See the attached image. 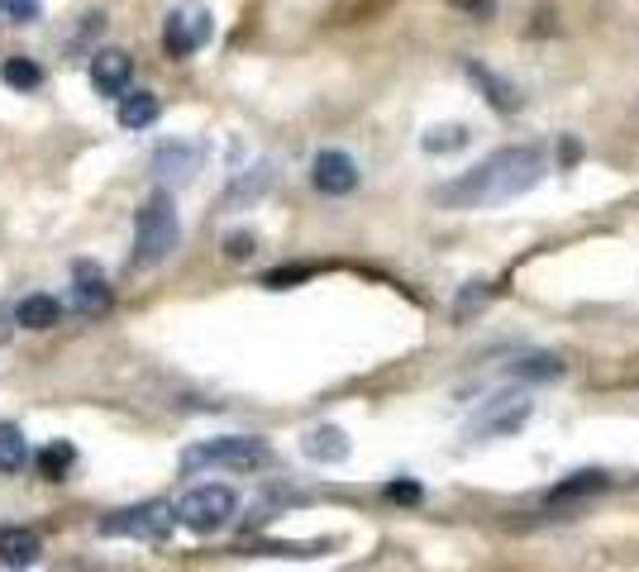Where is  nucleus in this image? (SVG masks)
<instances>
[{
	"instance_id": "nucleus-1",
	"label": "nucleus",
	"mask_w": 639,
	"mask_h": 572,
	"mask_svg": "<svg viewBox=\"0 0 639 572\" xmlns=\"http://www.w3.org/2000/svg\"><path fill=\"white\" fill-rule=\"evenodd\" d=\"M549 162L540 148H501L486 162H478L473 172L444 181L434 200H440L444 210H482V206H507V200L534 191L544 181Z\"/></svg>"
},
{
	"instance_id": "nucleus-2",
	"label": "nucleus",
	"mask_w": 639,
	"mask_h": 572,
	"mask_svg": "<svg viewBox=\"0 0 639 572\" xmlns=\"http://www.w3.org/2000/svg\"><path fill=\"white\" fill-rule=\"evenodd\" d=\"M177 239H181V225H177L173 196L167 191L148 196L139 215H134V267H158L163 258H173Z\"/></svg>"
},
{
	"instance_id": "nucleus-3",
	"label": "nucleus",
	"mask_w": 639,
	"mask_h": 572,
	"mask_svg": "<svg viewBox=\"0 0 639 572\" xmlns=\"http://www.w3.org/2000/svg\"><path fill=\"white\" fill-rule=\"evenodd\" d=\"M267 463V444L254 434H229V440H210L181 453V467L196 473V467H229V473H258Z\"/></svg>"
},
{
	"instance_id": "nucleus-4",
	"label": "nucleus",
	"mask_w": 639,
	"mask_h": 572,
	"mask_svg": "<svg viewBox=\"0 0 639 572\" xmlns=\"http://www.w3.org/2000/svg\"><path fill=\"white\" fill-rule=\"evenodd\" d=\"M234 511H239V496H234L229 486H220V482H210V486H191V492L173 506L177 525H187L191 534H215V530H225Z\"/></svg>"
},
{
	"instance_id": "nucleus-5",
	"label": "nucleus",
	"mask_w": 639,
	"mask_h": 572,
	"mask_svg": "<svg viewBox=\"0 0 639 572\" xmlns=\"http://www.w3.org/2000/svg\"><path fill=\"white\" fill-rule=\"evenodd\" d=\"M177 515L173 506H163V501H144V506H129V511H115L100 520V534L106 540H144V544H163L167 534H173Z\"/></svg>"
},
{
	"instance_id": "nucleus-6",
	"label": "nucleus",
	"mask_w": 639,
	"mask_h": 572,
	"mask_svg": "<svg viewBox=\"0 0 639 572\" xmlns=\"http://www.w3.org/2000/svg\"><path fill=\"white\" fill-rule=\"evenodd\" d=\"M534 401L525 392H501L492 401H482L478 415L468 420V440L473 444H486V440H507V434H515L520 425L530 420Z\"/></svg>"
},
{
	"instance_id": "nucleus-7",
	"label": "nucleus",
	"mask_w": 639,
	"mask_h": 572,
	"mask_svg": "<svg viewBox=\"0 0 639 572\" xmlns=\"http://www.w3.org/2000/svg\"><path fill=\"white\" fill-rule=\"evenodd\" d=\"M210 33H215V24H210L206 6H177L163 24V48H167V58H191L210 43Z\"/></svg>"
},
{
	"instance_id": "nucleus-8",
	"label": "nucleus",
	"mask_w": 639,
	"mask_h": 572,
	"mask_svg": "<svg viewBox=\"0 0 639 572\" xmlns=\"http://www.w3.org/2000/svg\"><path fill=\"white\" fill-rule=\"evenodd\" d=\"M311 181H315V191H325V196H348L358 187V162H353L344 148H320Z\"/></svg>"
},
{
	"instance_id": "nucleus-9",
	"label": "nucleus",
	"mask_w": 639,
	"mask_h": 572,
	"mask_svg": "<svg viewBox=\"0 0 639 572\" xmlns=\"http://www.w3.org/2000/svg\"><path fill=\"white\" fill-rule=\"evenodd\" d=\"M110 300H115V292H110L106 273H100L96 263H77L72 267V306L81 315H106Z\"/></svg>"
},
{
	"instance_id": "nucleus-10",
	"label": "nucleus",
	"mask_w": 639,
	"mask_h": 572,
	"mask_svg": "<svg viewBox=\"0 0 639 572\" xmlns=\"http://www.w3.org/2000/svg\"><path fill=\"white\" fill-rule=\"evenodd\" d=\"M129 77H134V58L120 53V48H100V53L91 58V87L100 96H125Z\"/></svg>"
},
{
	"instance_id": "nucleus-11",
	"label": "nucleus",
	"mask_w": 639,
	"mask_h": 572,
	"mask_svg": "<svg viewBox=\"0 0 639 572\" xmlns=\"http://www.w3.org/2000/svg\"><path fill=\"white\" fill-rule=\"evenodd\" d=\"M43 553L39 530H24V525H0V563L6 568H33Z\"/></svg>"
},
{
	"instance_id": "nucleus-12",
	"label": "nucleus",
	"mask_w": 639,
	"mask_h": 572,
	"mask_svg": "<svg viewBox=\"0 0 639 572\" xmlns=\"http://www.w3.org/2000/svg\"><path fill=\"white\" fill-rule=\"evenodd\" d=\"M301 448H306V458H315V463H344L348 458V434L334 430V425H315L306 440H301Z\"/></svg>"
},
{
	"instance_id": "nucleus-13",
	"label": "nucleus",
	"mask_w": 639,
	"mask_h": 572,
	"mask_svg": "<svg viewBox=\"0 0 639 572\" xmlns=\"http://www.w3.org/2000/svg\"><path fill=\"white\" fill-rule=\"evenodd\" d=\"M163 115V100L154 91H125L120 100V125L125 129H148Z\"/></svg>"
},
{
	"instance_id": "nucleus-14",
	"label": "nucleus",
	"mask_w": 639,
	"mask_h": 572,
	"mask_svg": "<svg viewBox=\"0 0 639 572\" xmlns=\"http://www.w3.org/2000/svg\"><path fill=\"white\" fill-rule=\"evenodd\" d=\"M58 315H62V306H58L53 296H24L20 306H14V325H24V329H53Z\"/></svg>"
},
{
	"instance_id": "nucleus-15",
	"label": "nucleus",
	"mask_w": 639,
	"mask_h": 572,
	"mask_svg": "<svg viewBox=\"0 0 639 572\" xmlns=\"http://www.w3.org/2000/svg\"><path fill=\"white\" fill-rule=\"evenodd\" d=\"M196 162H200V148H191V144H173V148H163V154L154 158V167L167 181H187L196 172Z\"/></svg>"
},
{
	"instance_id": "nucleus-16",
	"label": "nucleus",
	"mask_w": 639,
	"mask_h": 572,
	"mask_svg": "<svg viewBox=\"0 0 639 572\" xmlns=\"http://www.w3.org/2000/svg\"><path fill=\"white\" fill-rule=\"evenodd\" d=\"M72 463H77V448L67 444V440L39 448V458H33V467H39V477H48V482H62L67 473H72Z\"/></svg>"
},
{
	"instance_id": "nucleus-17",
	"label": "nucleus",
	"mask_w": 639,
	"mask_h": 572,
	"mask_svg": "<svg viewBox=\"0 0 639 572\" xmlns=\"http://www.w3.org/2000/svg\"><path fill=\"white\" fill-rule=\"evenodd\" d=\"M0 77H6V87H14V91H39L43 87V67L33 58H6L0 62Z\"/></svg>"
},
{
	"instance_id": "nucleus-18",
	"label": "nucleus",
	"mask_w": 639,
	"mask_h": 572,
	"mask_svg": "<svg viewBox=\"0 0 639 572\" xmlns=\"http://www.w3.org/2000/svg\"><path fill=\"white\" fill-rule=\"evenodd\" d=\"M468 77H473V81H478V87L486 91V100H492V106H497V110H515V106H520V96H515V87H507V81H501V77H492V72H486V67H478V62H468Z\"/></svg>"
},
{
	"instance_id": "nucleus-19",
	"label": "nucleus",
	"mask_w": 639,
	"mask_h": 572,
	"mask_svg": "<svg viewBox=\"0 0 639 572\" xmlns=\"http://www.w3.org/2000/svg\"><path fill=\"white\" fill-rule=\"evenodd\" d=\"M24 463H29V444L20 425H0V473H20Z\"/></svg>"
},
{
	"instance_id": "nucleus-20",
	"label": "nucleus",
	"mask_w": 639,
	"mask_h": 572,
	"mask_svg": "<svg viewBox=\"0 0 639 572\" xmlns=\"http://www.w3.org/2000/svg\"><path fill=\"white\" fill-rule=\"evenodd\" d=\"M515 377L553 382V377H563V363L553 358V353H530V358H520V363H515Z\"/></svg>"
},
{
	"instance_id": "nucleus-21",
	"label": "nucleus",
	"mask_w": 639,
	"mask_h": 572,
	"mask_svg": "<svg viewBox=\"0 0 639 572\" xmlns=\"http://www.w3.org/2000/svg\"><path fill=\"white\" fill-rule=\"evenodd\" d=\"M463 144H468V129H459V125H444V129H430L425 134L430 154H453V148H463Z\"/></svg>"
},
{
	"instance_id": "nucleus-22",
	"label": "nucleus",
	"mask_w": 639,
	"mask_h": 572,
	"mask_svg": "<svg viewBox=\"0 0 639 572\" xmlns=\"http://www.w3.org/2000/svg\"><path fill=\"white\" fill-rule=\"evenodd\" d=\"M601 486H607V477H601V473H573V482L553 486V501H563V496H578V492H601Z\"/></svg>"
},
{
	"instance_id": "nucleus-23",
	"label": "nucleus",
	"mask_w": 639,
	"mask_h": 572,
	"mask_svg": "<svg viewBox=\"0 0 639 572\" xmlns=\"http://www.w3.org/2000/svg\"><path fill=\"white\" fill-rule=\"evenodd\" d=\"M0 14L14 20V24H33L43 14V6H39V0H0Z\"/></svg>"
},
{
	"instance_id": "nucleus-24",
	"label": "nucleus",
	"mask_w": 639,
	"mask_h": 572,
	"mask_svg": "<svg viewBox=\"0 0 639 572\" xmlns=\"http://www.w3.org/2000/svg\"><path fill=\"white\" fill-rule=\"evenodd\" d=\"M254 234H248V229H239V234H229V239H225V258H234V263H244V258H254Z\"/></svg>"
},
{
	"instance_id": "nucleus-25",
	"label": "nucleus",
	"mask_w": 639,
	"mask_h": 572,
	"mask_svg": "<svg viewBox=\"0 0 639 572\" xmlns=\"http://www.w3.org/2000/svg\"><path fill=\"white\" fill-rule=\"evenodd\" d=\"M311 277V267H277V273H267L263 286H273V292H282V286H292V282H306Z\"/></svg>"
},
{
	"instance_id": "nucleus-26",
	"label": "nucleus",
	"mask_w": 639,
	"mask_h": 572,
	"mask_svg": "<svg viewBox=\"0 0 639 572\" xmlns=\"http://www.w3.org/2000/svg\"><path fill=\"white\" fill-rule=\"evenodd\" d=\"M386 496H392V501H406V506H411V501H420V486H415V482H392V486H386Z\"/></svg>"
},
{
	"instance_id": "nucleus-27",
	"label": "nucleus",
	"mask_w": 639,
	"mask_h": 572,
	"mask_svg": "<svg viewBox=\"0 0 639 572\" xmlns=\"http://www.w3.org/2000/svg\"><path fill=\"white\" fill-rule=\"evenodd\" d=\"M453 6H463V10H478V14H492V0H453Z\"/></svg>"
},
{
	"instance_id": "nucleus-28",
	"label": "nucleus",
	"mask_w": 639,
	"mask_h": 572,
	"mask_svg": "<svg viewBox=\"0 0 639 572\" xmlns=\"http://www.w3.org/2000/svg\"><path fill=\"white\" fill-rule=\"evenodd\" d=\"M10 339V315H0V344Z\"/></svg>"
}]
</instances>
